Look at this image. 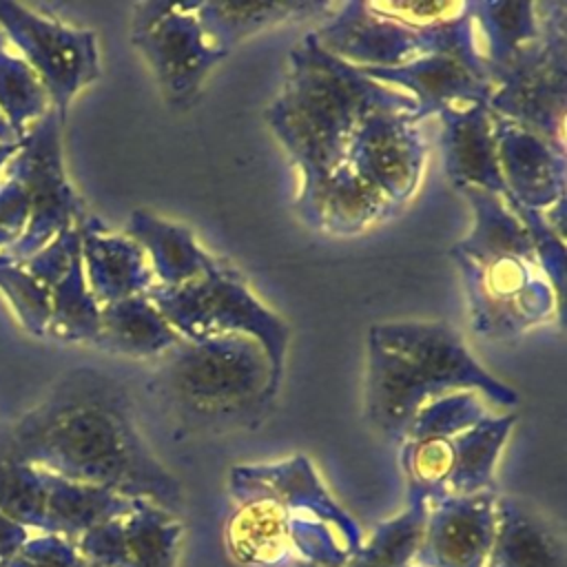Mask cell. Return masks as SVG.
<instances>
[{"label": "cell", "mask_w": 567, "mask_h": 567, "mask_svg": "<svg viewBox=\"0 0 567 567\" xmlns=\"http://www.w3.org/2000/svg\"><path fill=\"white\" fill-rule=\"evenodd\" d=\"M9 454L53 476L182 509V483L140 434L131 394L95 368L69 370L20 419Z\"/></svg>", "instance_id": "6da1fadb"}, {"label": "cell", "mask_w": 567, "mask_h": 567, "mask_svg": "<svg viewBox=\"0 0 567 567\" xmlns=\"http://www.w3.org/2000/svg\"><path fill=\"white\" fill-rule=\"evenodd\" d=\"M288 75L266 109L268 128L299 168L301 188L321 184L346 162L350 140L374 109H401L414 115V100L365 78L357 66L323 51L312 33L290 49Z\"/></svg>", "instance_id": "7a4b0ae2"}, {"label": "cell", "mask_w": 567, "mask_h": 567, "mask_svg": "<svg viewBox=\"0 0 567 567\" xmlns=\"http://www.w3.org/2000/svg\"><path fill=\"white\" fill-rule=\"evenodd\" d=\"M266 350L244 334L182 339L155 370L153 390L190 430L224 432L259 423L279 390Z\"/></svg>", "instance_id": "3957f363"}, {"label": "cell", "mask_w": 567, "mask_h": 567, "mask_svg": "<svg viewBox=\"0 0 567 567\" xmlns=\"http://www.w3.org/2000/svg\"><path fill=\"white\" fill-rule=\"evenodd\" d=\"M230 494L237 503L268 498L281 505L301 565L341 567L363 545L359 525L334 503L303 454L233 467Z\"/></svg>", "instance_id": "277c9868"}, {"label": "cell", "mask_w": 567, "mask_h": 567, "mask_svg": "<svg viewBox=\"0 0 567 567\" xmlns=\"http://www.w3.org/2000/svg\"><path fill=\"white\" fill-rule=\"evenodd\" d=\"M146 295L182 339L252 337L266 350L272 372L281 381L290 328L259 301L233 264L217 259L206 275L179 288L153 286Z\"/></svg>", "instance_id": "5b68a950"}, {"label": "cell", "mask_w": 567, "mask_h": 567, "mask_svg": "<svg viewBox=\"0 0 567 567\" xmlns=\"http://www.w3.org/2000/svg\"><path fill=\"white\" fill-rule=\"evenodd\" d=\"M540 33L503 66L489 71V111L551 144L567 155V7L536 2Z\"/></svg>", "instance_id": "8992f818"}, {"label": "cell", "mask_w": 567, "mask_h": 567, "mask_svg": "<svg viewBox=\"0 0 567 567\" xmlns=\"http://www.w3.org/2000/svg\"><path fill=\"white\" fill-rule=\"evenodd\" d=\"M62 126L58 113L51 109L18 140V151L2 171V175L20 182L29 204V219L22 237L2 252L9 259H29L53 237L89 217V210L64 168Z\"/></svg>", "instance_id": "52a82bcc"}, {"label": "cell", "mask_w": 567, "mask_h": 567, "mask_svg": "<svg viewBox=\"0 0 567 567\" xmlns=\"http://www.w3.org/2000/svg\"><path fill=\"white\" fill-rule=\"evenodd\" d=\"M0 33L38 75L64 124L73 97L100 78L95 31L64 24L16 0H0Z\"/></svg>", "instance_id": "ba28073f"}, {"label": "cell", "mask_w": 567, "mask_h": 567, "mask_svg": "<svg viewBox=\"0 0 567 567\" xmlns=\"http://www.w3.org/2000/svg\"><path fill=\"white\" fill-rule=\"evenodd\" d=\"M368 341L394 352L432 399L472 390L483 401L512 410L518 392L492 377L467 350L458 330L447 321H385L368 330Z\"/></svg>", "instance_id": "9c48e42d"}, {"label": "cell", "mask_w": 567, "mask_h": 567, "mask_svg": "<svg viewBox=\"0 0 567 567\" xmlns=\"http://www.w3.org/2000/svg\"><path fill=\"white\" fill-rule=\"evenodd\" d=\"M131 44L144 55L164 100L175 109L188 106L210 69L228 58L204 33L193 2H137Z\"/></svg>", "instance_id": "30bf717a"}, {"label": "cell", "mask_w": 567, "mask_h": 567, "mask_svg": "<svg viewBox=\"0 0 567 567\" xmlns=\"http://www.w3.org/2000/svg\"><path fill=\"white\" fill-rule=\"evenodd\" d=\"M454 264L463 275L470 326L487 341L516 339L558 315L554 290L534 259L454 257Z\"/></svg>", "instance_id": "8fae6325"}, {"label": "cell", "mask_w": 567, "mask_h": 567, "mask_svg": "<svg viewBox=\"0 0 567 567\" xmlns=\"http://www.w3.org/2000/svg\"><path fill=\"white\" fill-rule=\"evenodd\" d=\"M425 157L427 142L410 111L374 109L357 126L346 164L394 208H401L421 184Z\"/></svg>", "instance_id": "7c38bea8"}, {"label": "cell", "mask_w": 567, "mask_h": 567, "mask_svg": "<svg viewBox=\"0 0 567 567\" xmlns=\"http://www.w3.org/2000/svg\"><path fill=\"white\" fill-rule=\"evenodd\" d=\"M182 534L177 514L135 498L126 514L91 527L75 547L89 567H177Z\"/></svg>", "instance_id": "4fadbf2b"}, {"label": "cell", "mask_w": 567, "mask_h": 567, "mask_svg": "<svg viewBox=\"0 0 567 567\" xmlns=\"http://www.w3.org/2000/svg\"><path fill=\"white\" fill-rule=\"evenodd\" d=\"M359 71L379 84L408 93L416 106L414 122L445 109L487 104L494 91L483 58L472 60L450 51H430L401 66Z\"/></svg>", "instance_id": "5bb4252c"}, {"label": "cell", "mask_w": 567, "mask_h": 567, "mask_svg": "<svg viewBox=\"0 0 567 567\" xmlns=\"http://www.w3.org/2000/svg\"><path fill=\"white\" fill-rule=\"evenodd\" d=\"M310 33L323 51L357 69L401 66L425 53L419 33L363 0L337 2L328 20Z\"/></svg>", "instance_id": "9a60e30c"}, {"label": "cell", "mask_w": 567, "mask_h": 567, "mask_svg": "<svg viewBox=\"0 0 567 567\" xmlns=\"http://www.w3.org/2000/svg\"><path fill=\"white\" fill-rule=\"evenodd\" d=\"M496 489L427 505L414 567H485L496 532Z\"/></svg>", "instance_id": "2e32d148"}, {"label": "cell", "mask_w": 567, "mask_h": 567, "mask_svg": "<svg viewBox=\"0 0 567 567\" xmlns=\"http://www.w3.org/2000/svg\"><path fill=\"white\" fill-rule=\"evenodd\" d=\"M498 168L507 199L529 210H547L567 195V155L536 133L494 115Z\"/></svg>", "instance_id": "e0dca14e"}, {"label": "cell", "mask_w": 567, "mask_h": 567, "mask_svg": "<svg viewBox=\"0 0 567 567\" xmlns=\"http://www.w3.org/2000/svg\"><path fill=\"white\" fill-rule=\"evenodd\" d=\"M441 122V153L447 179L458 188L476 186L507 197L496 153L494 117L487 104L445 109Z\"/></svg>", "instance_id": "ac0fdd59"}, {"label": "cell", "mask_w": 567, "mask_h": 567, "mask_svg": "<svg viewBox=\"0 0 567 567\" xmlns=\"http://www.w3.org/2000/svg\"><path fill=\"white\" fill-rule=\"evenodd\" d=\"M80 261L89 290L100 306L146 295L155 281L144 250L124 233H111L89 213L78 224Z\"/></svg>", "instance_id": "d6986e66"}, {"label": "cell", "mask_w": 567, "mask_h": 567, "mask_svg": "<svg viewBox=\"0 0 567 567\" xmlns=\"http://www.w3.org/2000/svg\"><path fill=\"white\" fill-rule=\"evenodd\" d=\"M295 210L319 233L357 235L390 219L399 208L343 162L321 184L299 193Z\"/></svg>", "instance_id": "ffe728a7"}, {"label": "cell", "mask_w": 567, "mask_h": 567, "mask_svg": "<svg viewBox=\"0 0 567 567\" xmlns=\"http://www.w3.org/2000/svg\"><path fill=\"white\" fill-rule=\"evenodd\" d=\"M124 235L144 250L157 288H179L206 275L219 259L197 244L188 226L146 208H135L128 215Z\"/></svg>", "instance_id": "44dd1931"}, {"label": "cell", "mask_w": 567, "mask_h": 567, "mask_svg": "<svg viewBox=\"0 0 567 567\" xmlns=\"http://www.w3.org/2000/svg\"><path fill=\"white\" fill-rule=\"evenodd\" d=\"M195 16L208 40L230 53L241 40L279 24L301 22L310 18H328L337 2L321 0H279V2H193Z\"/></svg>", "instance_id": "7402d4cb"}, {"label": "cell", "mask_w": 567, "mask_h": 567, "mask_svg": "<svg viewBox=\"0 0 567 567\" xmlns=\"http://www.w3.org/2000/svg\"><path fill=\"white\" fill-rule=\"evenodd\" d=\"M458 193L472 208V230L450 248L452 259L487 261L512 255L536 261L529 233L505 197L476 186H463Z\"/></svg>", "instance_id": "603a6c76"}, {"label": "cell", "mask_w": 567, "mask_h": 567, "mask_svg": "<svg viewBox=\"0 0 567 567\" xmlns=\"http://www.w3.org/2000/svg\"><path fill=\"white\" fill-rule=\"evenodd\" d=\"M485 567H565L554 529L512 496L496 498V532Z\"/></svg>", "instance_id": "cb8c5ba5"}, {"label": "cell", "mask_w": 567, "mask_h": 567, "mask_svg": "<svg viewBox=\"0 0 567 567\" xmlns=\"http://www.w3.org/2000/svg\"><path fill=\"white\" fill-rule=\"evenodd\" d=\"M182 341L148 295L102 306L97 348L124 357H164Z\"/></svg>", "instance_id": "d4e9b609"}, {"label": "cell", "mask_w": 567, "mask_h": 567, "mask_svg": "<svg viewBox=\"0 0 567 567\" xmlns=\"http://www.w3.org/2000/svg\"><path fill=\"white\" fill-rule=\"evenodd\" d=\"M47 474V507L42 532L75 543L84 532L111 518L126 514L135 498L120 496L111 489L75 483Z\"/></svg>", "instance_id": "484cf974"}, {"label": "cell", "mask_w": 567, "mask_h": 567, "mask_svg": "<svg viewBox=\"0 0 567 567\" xmlns=\"http://www.w3.org/2000/svg\"><path fill=\"white\" fill-rule=\"evenodd\" d=\"M226 545L244 565H279L295 556L288 516L268 498L239 503L226 525Z\"/></svg>", "instance_id": "4316f807"}, {"label": "cell", "mask_w": 567, "mask_h": 567, "mask_svg": "<svg viewBox=\"0 0 567 567\" xmlns=\"http://www.w3.org/2000/svg\"><path fill=\"white\" fill-rule=\"evenodd\" d=\"M516 425V414H485L478 423L452 439L454 461L447 496H470L494 487V467Z\"/></svg>", "instance_id": "83f0119b"}, {"label": "cell", "mask_w": 567, "mask_h": 567, "mask_svg": "<svg viewBox=\"0 0 567 567\" xmlns=\"http://www.w3.org/2000/svg\"><path fill=\"white\" fill-rule=\"evenodd\" d=\"M474 31L481 33V55L487 73L507 64L520 47L540 33L536 2L527 0H467Z\"/></svg>", "instance_id": "f1b7e54d"}, {"label": "cell", "mask_w": 567, "mask_h": 567, "mask_svg": "<svg viewBox=\"0 0 567 567\" xmlns=\"http://www.w3.org/2000/svg\"><path fill=\"white\" fill-rule=\"evenodd\" d=\"M100 310L102 306L86 286L78 255L51 290V312L44 337L64 343L95 346L100 337Z\"/></svg>", "instance_id": "f546056e"}, {"label": "cell", "mask_w": 567, "mask_h": 567, "mask_svg": "<svg viewBox=\"0 0 567 567\" xmlns=\"http://www.w3.org/2000/svg\"><path fill=\"white\" fill-rule=\"evenodd\" d=\"M49 111L51 102L42 82L0 33V115L16 140Z\"/></svg>", "instance_id": "4dcf8cb0"}, {"label": "cell", "mask_w": 567, "mask_h": 567, "mask_svg": "<svg viewBox=\"0 0 567 567\" xmlns=\"http://www.w3.org/2000/svg\"><path fill=\"white\" fill-rule=\"evenodd\" d=\"M452 439L430 436L401 441V467L408 485V503L419 501L432 505L447 496V481L454 461Z\"/></svg>", "instance_id": "1f68e13d"}, {"label": "cell", "mask_w": 567, "mask_h": 567, "mask_svg": "<svg viewBox=\"0 0 567 567\" xmlns=\"http://www.w3.org/2000/svg\"><path fill=\"white\" fill-rule=\"evenodd\" d=\"M44 507L47 474L11 454L0 458V512L29 532H42Z\"/></svg>", "instance_id": "d6a6232c"}, {"label": "cell", "mask_w": 567, "mask_h": 567, "mask_svg": "<svg viewBox=\"0 0 567 567\" xmlns=\"http://www.w3.org/2000/svg\"><path fill=\"white\" fill-rule=\"evenodd\" d=\"M487 414L485 401L472 390H456L427 401L410 421L401 441L456 436Z\"/></svg>", "instance_id": "836d02e7"}, {"label": "cell", "mask_w": 567, "mask_h": 567, "mask_svg": "<svg viewBox=\"0 0 567 567\" xmlns=\"http://www.w3.org/2000/svg\"><path fill=\"white\" fill-rule=\"evenodd\" d=\"M427 505L410 501L403 512L377 525L372 536L359 547L388 567H414V556L421 545Z\"/></svg>", "instance_id": "e575fe53"}, {"label": "cell", "mask_w": 567, "mask_h": 567, "mask_svg": "<svg viewBox=\"0 0 567 567\" xmlns=\"http://www.w3.org/2000/svg\"><path fill=\"white\" fill-rule=\"evenodd\" d=\"M0 292L22 328L35 337H44L51 312V288L33 277L24 261L0 255Z\"/></svg>", "instance_id": "d590c367"}, {"label": "cell", "mask_w": 567, "mask_h": 567, "mask_svg": "<svg viewBox=\"0 0 567 567\" xmlns=\"http://www.w3.org/2000/svg\"><path fill=\"white\" fill-rule=\"evenodd\" d=\"M507 199V197H505ZM507 204L512 206V210L518 215V219L525 224L529 239H532V248L538 261V268L543 270L545 279L549 281L554 297H556V306H558V319L560 323L565 321V272H567V250H565V239L558 237L543 219V215L538 210H529L518 206L516 202L507 199Z\"/></svg>", "instance_id": "8d00e7d4"}, {"label": "cell", "mask_w": 567, "mask_h": 567, "mask_svg": "<svg viewBox=\"0 0 567 567\" xmlns=\"http://www.w3.org/2000/svg\"><path fill=\"white\" fill-rule=\"evenodd\" d=\"M7 567H89V565L80 556L75 543L55 534L33 532Z\"/></svg>", "instance_id": "74e56055"}, {"label": "cell", "mask_w": 567, "mask_h": 567, "mask_svg": "<svg viewBox=\"0 0 567 567\" xmlns=\"http://www.w3.org/2000/svg\"><path fill=\"white\" fill-rule=\"evenodd\" d=\"M80 255V230L78 226L60 233L53 237L42 250L31 255L29 259H22L24 266L33 277H38L42 284H47L51 290L62 279V275L69 270L71 261Z\"/></svg>", "instance_id": "f35d334b"}, {"label": "cell", "mask_w": 567, "mask_h": 567, "mask_svg": "<svg viewBox=\"0 0 567 567\" xmlns=\"http://www.w3.org/2000/svg\"><path fill=\"white\" fill-rule=\"evenodd\" d=\"M29 219L27 195L18 179L0 177V255L7 252L24 233Z\"/></svg>", "instance_id": "ab89813d"}, {"label": "cell", "mask_w": 567, "mask_h": 567, "mask_svg": "<svg viewBox=\"0 0 567 567\" xmlns=\"http://www.w3.org/2000/svg\"><path fill=\"white\" fill-rule=\"evenodd\" d=\"M33 532H29L27 527L7 518L0 512V567H7L11 563V558L20 551V547L27 543V538Z\"/></svg>", "instance_id": "60d3db41"}, {"label": "cell", "mask_w": 567, "mask_h": 567, "mask_svg": "<svg viewBox=\"0 0 567 567\" xmlns=\"http://www.w3.org/2000/svg\"><path fill=\"white\" fill-rule=\"evenodd\" d=\"M540 215H543L545 224H547L558 237L565 239V230H567V224H565V219H567V213H565V197L558 199L556 204H551V206H549L547 210H543Z\"/></svg>", "instance_id": "b9f144b4"}, {"label": "cell", "mask_w": 567, "mask_h": 567, "mask_svg": "<svg viewBox=\"0 0 567 567\" xmlns=\"http://www.w3.org/2000/svg\"><path fill=\"white\" fill-rule=\"evenodd\" d=\"M299 567H312V565H299ZM341 567H388V565H383V563H379L377 558H372V556H368V554H363L361 549L346 563V565H341Z\"/></svg>", "instance_id": "7bdbcfd3"}, {"label": "cell", "mask_w": 567, "mask_h": 567, "mask_svg": "<svg viewBox=\"0 0 567 567\" xmlns=\"http://www.w3.org/2000/svg\"><path fill=\"white\" fill-rule=\"evenodd\" d=\"M16 151H18V142H0V177L9 159L16 155Z\"/></svg>", "instance_id": "ee69618b"}, {"label": "cell", "mask_w": 567, "mask_h": 567, "mask_svg": "<svg viewBox=\"0 0 567 567\" xmlns=\"http://www.w3.org/2000/svg\"><path fill=\"white\" fill-rule=\"evenodd\" d=\"M0 142H18L16 135L11 133V128L7 126V122H4L2 115H0Z\"/></svg>", "instance_id": "f6af8a7d"}]
</instances>
